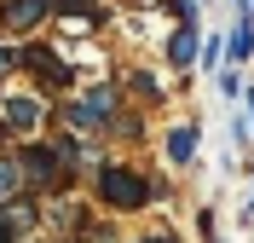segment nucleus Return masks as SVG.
Segmentation results:
<instances>
[{
    "label": "nucleus",
    "instance_id": "f257e3e1",
    "mask_svg": "<svg viewBox=\"0 0 254 243\" xmlns=\"http://www.w3.org/2000/svg\"><path fill=\"white\" fill-rule=\"evenodd\" d=\"M98 191H104L110 209H144V203H150V185H144L133 168H104V174H98Z\"/></svg>",
    "mask_w": 254,
    "mask_h": 243
},
{
    "label": "nucleus",
    "instance_id": "f03ea898",
    "mask_svg": "<svg viewBox=\"0 0 254 243\" xmlns=\"http://www.w3.org/2000/svg\"><path fill=\"white\" fill-rule=\"evenodd\" d=\"M116 110V87H93V93H81L75 104H69V122L75 128H104Z\"/></svg>",
    "mask_w": 254,
    "mask_h": 243
},
{
    "label": "nucleus",
    "instance_id": "7ed1b4c3",
    "mask_svg": "<svg viewBox=\"0 0 254 243\" xmlns=\"http://www.w3.org/2000/svg\"><path fill=\"white\" fill-rule=\"evenodd\" d=\"M17 64H23V70H35V76H41V81H52V87H69V81H75V76H69V64H64L52 47H29Z\"/></svg>",
    "mask_w": 254,
    "mask_h": 243
},
{
    "label": "nucleus",
    "instance_id": "20e7f679",
    "mask_svg": "<svg viewBox=\"0 0 254 243\" xmlns=\"http://www.w3.org/2000/svg\"><path fill=\"white\" fill-rule=\"evenodd\" d=\"M47 12H52V0H12L6 6V29H35Z\"/></svg>",
    "mask_w": 254,
    "mask_h": 243
},
{
    "label": "nucleus",
    "instance_id": "39448f33",
    "mask_svg": "<svg viewBox=\"0 0 254 243\" xmlns=\"http://www.w3.org/2000/svg\"><path fill=\"white\" fill-rule=\"evenodd\" d=\"M168 157H174L179 168H185V162H196V128H190V122L168 133Z\"/></svg>",
    "mask_w": 254,
    "mask_h": 243
},
{
    "label": "nucleus",
    "instance_id": "423d86ee",
    "mask_svg": "<svg viewBox=\"0 0 254 243\" xmlns=\"http://www.w3.org/2000/svg\"><path fill=\"white\" fill-rule=\"evenodd\" d=\"M249 52H254V12L243 6V12H237V29H231V58L243 64Z\"/></svg>",
    "mask_w": 254,
    "mask_h": 243
},
{
    "label": "nucleus",
    "instance_id": "0eeeda50",
    "mask_svg": "<svg viewBox=\"0 0 254 243\" xmlns=\"http://www.w3.org/2000/svg\"><path fill=\"white\" fill-rule=\"evenodd\" d=\"M196 58V23H179V35L168 41V64H190Z\"/></svg>",
    "mask_w": 254,
    "mask_h": 243
},
{
    "label": "nucleus",
    "instance_id": "6e6552de",
    "mask_svg": "<svg viewBox=\"0 0 254 243\" xmlns=\"http://www.w3.org/2000/svg\"><path fill=\"white\" fill-rule=\"evenodd\" d=\"M41 98H12V104H6V122H12V128H35V122H41Z\"/></svg>",
    "mask_w": 254,
    "mask_h": 243
},
{
    "label": "nucleus",
    "instance_id": "1a4fd4ad",
    "mask_svg": "<svg viewBox=\"0 0 254 243\" xmlns=\"http://www.w3.org/2000/svg\"><path fill=\"white\" fill-rule=\"evenodd\" d=\"M17 185H23V168H17V162H6V157H0V209H6V203H12V197H17Z\"/></svg>",
    "mask_w": 254,
    "mask_h": 243
},
{
    "label": "nucleus",
    "instance_id": "9d476101",
    "mask_svg": "<svg viewBox=\"0 0 254 243\" xmlns=\"http://www.w3.org/2000/svg\"><path fill=\"white\" fill-rule=\"evenodd\" d=\"M52 157H58V151H29L17 168H23V174H35V179H52Z\"/></svg>",
    "mask_w": 254,
    "mask_h": 243
},
{
    "label": "nucleus",
    "instance_id": "9b49d317",
    "mask_svg": "<svg viewBox=\"0 0 254 243\" xmlns=\"http://www.w3.org/2000/svg\"><path fill=\"white\" fill-rule=\"evenodd\" d=\"M168 12H174L179 23H196V0H168Z\"/></svg>",
    "mask_w": 254,
    "mask_h": 243
},
{
    "label": "nucleus",
    "instance_id": "f8f14e48",
    "mask_svg": "<svg viewBox=\"0 0 254 243\" xmlns=\"http://www.w3.org/2000/svg\"><path fill=\"white\" fill-rule=\"evenodd\" d=\"M0 243H12V220H6V214H0Z\"/></svg>",
    "mask_w": 254,
    "mask_h": 243
},
{
    "label": "nucleus",
    "instance_id": "ddd939ff",
    "mask_svg": "<svg viewBox=\"0 0 254 243\" xmlns=\"http://www.w3.org/2000/svg\"><path fill=\"white\" fill-rule=\"evenodd\" d=\"M6 70H12V52H6V47H0V76H6Z\"/></svg>",
    "mask_w": 254,
    "mask_h": 243
},
{
    "label": "nucleus",
    "instance_id": "4468645a",
    "mask_svg": "<svg viewBox=\"0 0 254 243\" xmlns=\"http://www.w3.org/2000/svg\"><path fill=\"white\" fill-rule=\"evenodd\" d=\"M249 122H254V93H249Z\"/></svg>",
    "mask_w": 254,
    "mask_h": 243
},
{
    "label": "nucleus",
    "instance_id": "2eb2a0df",
    "mask_svg": "<svg viewBox=\"0 0 254 243\" xmlns=\"http://www.w3.org/2000/svg\"><path fill=\"white\" fill-rule=\"evenodd\" d=\"M249 214H254V197H249Z\"/></svg>",
    "mask_w": 254,
    "mask_h": 243
}]
</instances>
